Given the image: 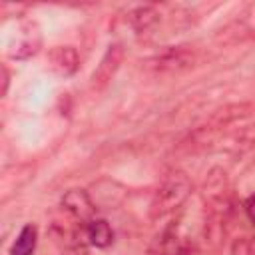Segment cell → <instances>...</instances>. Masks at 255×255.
<instances>
[{
    "label": "cell",
    "instance_id": "6da1fadb",
    "mask_svg": "<svg viewBox=\"0 0 255 255\" xmlns=\"http://www.w3.org/2000/svg\"><path fill=\"white\" fill-rule=\"evenodd\" d=\"M191 191V183L187 179V175L183 173H171L155 191L153 199H151V207H149V215L151 219H161L165 215H169L171 211H175L189 195Z\"/></svg>",
    "mask_w": 255,
    "mask_h": 255
},
{
    "label": "cell",
    "instance_id": "277c9868",
    "mask_svg": "<svg viewBox=\"0 0 255 255\" xmlns=\"http://www.w3.org/2000/svg\"><path fill=\"white\" fill-rule=\"evenodd\" d=\"M50 60V68L58 74V76H72L78 66H80V56L76 52V48L72 46H56L50 50L48 54Z\"/></svg>",
    "mask_w": 255,
    "mask_h": 255
},
{
    "label": "cell",
    "instance_id": "3957f363",
    "mask_svg": "<svg viewBox=\"0 0 255 255\" xmlns=\"http://www.w3.org/2000/svg\"><path fill=\"white\" fill-rule=\"evenodd\" d=\"M62 205L64 209L78 221L82 223H88L94 219V213H96V205L92 201V197L84 191V189H70L64 193L62 197Z\"/></svg>",
    "mask_w": 255,
    "mask_h": 255
},
{
    "label": "cell",
    "instance_id": "52a82bcc",
    "mask_svg": "<svg viewBox=\"0 0 255 255\" xmlns=\"http://www.w3.org/2000/svg\"><path fill=\"white\" fill-rule=\"evenodd\" d=\"M120 60H122V46H118V44L110 46L108 52H106V56L102 58V64H100L98 70L94 72V84H96V86L106 84V82L114 76V72H116Z\"/></svg>",
    "mask_w": 255,
    "mask_h": 255
},
{
    "label": "cell",
    "instance_id": "ba28073f",
    "mask_svg": "<svg viewBox=\"0 0 255 255\" xmlns=\"http://www.w3.org/2000/svg\"><path fill=\"white\" fill-rule=\"evenodd\" d=\"M36 243H38V229H36V225L28 223L20 229V233L10 249V255H34Z\"/></svg>",
    "mask_w": 255,
    "mask_h": 255
},
{
    "label": "cell",
    "instance_id": "8992f818",
    "mask_svg": "<svg viewBox=\"0 0 255 255\" xmlns=\"http://www.w3.org/2000/svg\"><path fill=\"white\" fill-rule=\"evenodd\" d=\"M84 237L88 239L90 245L104 249V247L112 245V241H114V231H112V227H110V223H108L106 219H96V217H94L92 221L84 223Z\"/></svg>",
    "mask_w": 255,
    "mask_h": 255
},
{
    "label": "cell",
    "instance_id": "7a4b0ae2",
    "mask_svg": "<svg viewBox=\"0 0 255 255\" xmlns=\"http://www.w3.org/2000/svg\"><path fill=\"white\" fill-rule=\"evenodd\" d=\"M40 42H42V36H40V30H38L36 22L22 20V22L16 24V36L10 40V48H16L10 56L28 58V56L38 52Z\"/></svg>",
    "mask_w": 255,
    "mask_h": 255
},
{
    "label": "cell",
    "instance_id": "9c48e42d",
    "mask_svg": "<svg viewBox=\"0 0 255 255\" xmlns=\"http://www.w3.org/2000/svg\"><path fill=\"white\" fill-rule=\"evenodd\" d=\"M153 20H155V14L151 12V8H139V10L131 16V22H133V26H135L137 30H145Z\"/></svg>",
    "mask_w": 255,
    "mask_h": 255
},
{
    "label": "cell",
    "instance_id": "30bf717a",
    "mask_svg": "<svg viewBox=\"0 0 255 255\" xmlns=\"http://www.w3.org/2000/svg\"><path fill=\"white\" fill-rule=\"evenodd\" d=\"M245 215H247V219L255 225V195H251V197H247V201H245Z\"/></svg>",
    "mask_w": 255,
    "mask_h": 255
},
{
    "label": "cell",
    "instance_id": "5b68a950",
    "mask_svg": "<svg viewBox=\"0 0 255 255\" xmlns=\"http://www.w3.org/2000/svg\"><path fill=\"white\" fill-rule=\"evenodd\" d=\"M187 247L173 229H165L149 247V255H185Z\"/></svg>",
    "mask_w": 255,
    "mask_h": 255
}]
</instances>
